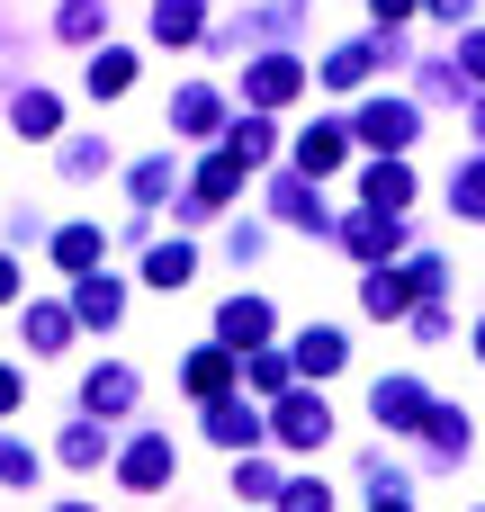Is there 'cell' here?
Listing matches in <instances>:
<instances>
[{"instance_id":"obj_1","label":"cell","mask_w":485,"mask_h":512,"mask_svg":"<svg viewBox=\"0 0 485 512\" xmlns=\"http://www.w3.org/2000/svg\"><path fill=\"white\" fill-rule=\"evenodd\" d=\"M324 432H333V414H324V405H306V396H288V405H279V441H288V450H315Z\"/></svg>"},{"instance_id":"obj_2","label":"cell","mask_w":485,"mask_h":512,"mask_svg":"<svg viewBox=\"0 0 485 512\" xmlns=\"http://www.w3.org/2000/svg\"><path fill=\"white\" fill-rule=\"evenodd\" d=\"M360 135H369V144H405V135H414V117H405V108H369V117H360Z\"/></svg>"},{"instance_id":"obj_3","label":"cell","mask_w":485,"mask_h":512,"mask_svg":"<svg viewBox=\"0 0 485 512\" xmlns=\"http://www.w3.org/2000/svg\"><path fill=\"white\" fill-rule=\"evenodd\" d=\"M369 198H378V207H405V198H414L405 162H378V171H369Z\"/></svg>"},{"instance_id":"obj_4","label":"cell","mask_w":485,"mask_h":512,"mask_svg":"<svg viewBox=\"0 0 485 512\" xmlns=\"http://www.w3.org/2000/svg\"><path fill=\"white\" fill-rule=\"evenodd\" d=\"M288 90H297V63H261V72H252V99H270V108H279Z\"/></svg>"},{"instance_id":"obj_5","label":"cell","mask_w":485,"mask_h":512,"mask_svg":"<svg viewBox=\"0 0 485 512\" xmlns=\"http://www.w3.org/2000/svg\"><path fill=\"white\" fill-rule=\"evenodd\" d=\"M297 162H306V171H333V162H342V135H333V126H315V135L297 144Z\"/></svg>"},{"instance_id":"obj_6","label":"cell","mask_w":485,"mask_h":512,"mask_svg":"<svg viewBox=\"0 0 485 512\" xmlns=\"http://www.w3.org/2000/svg\"><path fill=\"white\" fill-rule=\"evenodd\" d=\"M297 360H306L315 378H324V369H342V333H306V342H297Z\"/></svg>"},{"instance_id":"obj_7","label":"cell","mask_w":485,"mask_h":512,"mask_svg":"<svg viewBox=\"0 0 485 512\" xmlns=\"http://www.w3.org/2000/svg\"><path fill=\"white\" fill-rule=\"evenodd\" d=\"M153 36H198V9H189V0H162V9H153Z\"/></svg>"},{"instance_id":"obj_8","label":"cell","mask_w":485,"mask_h":512,"mask_svg":"<svg viewBox=\"0 0 485 512\" xmlns=\"http://www.w3.org/2000/svg\"><path fill=\"white\" fill-rule=\"evenodd\" d=\"M81 324H117V288H108V279L81 288Z\"/></svg>"},{"instance_id":"obj_9","label":"cell","mask_w":485,"mask_h":512,"mask_svg":"<svg viewBox=\"0 0 485 512\" xmlns=\"http://www.w3.org/2000/svg\"><path fill=\"white\" fill-rule=\"evenodd\" d=\"M261 333H270L261 306H225V342H261Z\"/></svg>"},{"instance_id":"obj_10","label":"cell","mask_w":485,"mask_h":512,"mask_svg":"<svg viewBox=\"0 0 485 512\" xmlns=\"http://www.w3.org/2000/svg\"><path fill=\"white\" fill-rule=\"evenodd\" d=\"M216 441H261V423H252V405H216Z\"/></svg>"},{"instance_id":"obj_11","label":"cell","mask_w":485,"mask_h":512,"mask_svg":"<svg viewBox=\"0 0 485 512\" xmlns=\"http://www.w3.org/2000/svg\"><path fill=\"white\" fill-rule=\"evenodd\" d=\"M126 81H135L126 54H99V63H90V90H126Z\"/></svg>"},{"instance_id":"obj_12","label":"cell","mask_w":485,"mask_h":512,"mask_svg":"<svg viewBox=\"0 0 485 512\" xmlns=\"http://www.w3.org/2000/svg\"><path fill=\"white\" fill-rule=\"evenodd\" d=\"M189 387L216 396V387H225V351H198V360H189Z\"/></svg>"},{"instance_id":"obj_13","label":"cell","mask_w":485,"mask_h":512,"mask_svg":"<svg viewBox=\"0 0 485 512\" xmlns=\"http://www.w3.org/2000/svg\"><path fill=\"white\" fill-rule=\"evenodd\" d=\"M180 279H189V252H180V243H171V252H153V288H180Z\"/></svg>"},{"instance_id":"obj_14","label":"cell","mask_w":485,"mask_h":512,"mask_svg":"<svg viewBox=\"0 0 485 512\" xmlns=\"http://www.w3.org/2000/svg\"><path fill=\"white\" fill-rule=\"evenodd\" d=\"M162 468H171V459H162V450H153V441H144V450H135V459H126V477H135V486H162Z\"/></svg>"},{"instance_id":"obj_15","label":"cell","mask_w":485,"mask_h":512,"mask_svg":"<svg viewBox=\"0 0 485 512\" xmlns=\"http://www.w3.org/2000/svg\"><path fill=\"white\" fill-rule=\"evenodd\" d=\"M279 512H324V486H288V495H279Z\"/></svg>"},{"instance_id":"obj_16","label":"cell","mask_w":485,"mask_h":512,"mask_svg":"<svg viewBox=\"0 0 485 512\" xmlns=\"http://www.w3.org/2000/svg\"><path fill=\"white\" fill-rule=\"evenodd\" d=\"M468 63H477V72H485V36H477V45H468Z\"/></svg>"},{"instance_id":"obj_17","label":"cell","mask_w":485,"mask_h":512,"mask_svg":"<svg viewBox=\"0 0 485 512\" xmlns=\"http://www.w3.org/2000/svg\"><path fill=\"white\" fill-rule=\"evenodd\" d=\"M0 297H9V261H0Z\"/></svg>"},{"instance_id":"obj_18","label":"cell","mask_w":485,"mask_h":512,"mask_svg":"<svg viewBox=\"0 0 485 512\" xmlns=\"http://www.w3.org/2000/svg\"><path fill=\"white\" fill-rule=\"evenodd\" d=\"M477 351H485V333H477Z\"/></svg>"}]
</instances>
